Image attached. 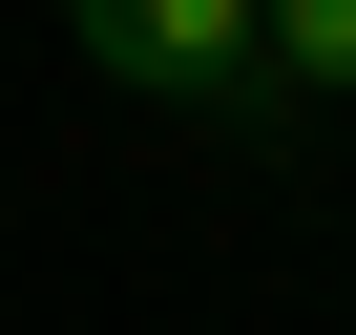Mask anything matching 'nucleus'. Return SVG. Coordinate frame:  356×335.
Instances as JSON below:
<instances>
[{"label": "nucleus", "instance_id": "1", "mask_svg": "<svg viewBox=\"0 0 356 335\" xmlns=\"http://www.w3.org/2000/svg\"><path fill=\"white\" fill-rule=\"evenodd\" d=\"M84 63L147 84V105L252 126V105H273V0H84Z\"/></svg>", "mask_w": 356, "mask_h": 335}, {"label": "nucleus", "instance_id": "2", "mask_svg": "<svg viewBox=\"0 0 356 335\" xmlns=\"http://www.w3.org/2000/svg\"><path fill=\"white\" fill-rule=\"evenodd\" d=\"M273 105H356V0H273Z\"/></svg>", "mask_w": 356, "mask_h": 335}]
</instances>
